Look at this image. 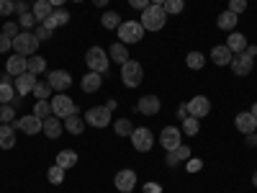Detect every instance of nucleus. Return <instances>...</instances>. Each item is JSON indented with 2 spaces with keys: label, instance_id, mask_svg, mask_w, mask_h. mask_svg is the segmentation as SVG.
<instances>
[{
  "label": "nucleus",
  "instance_id": "1",
  "mask_svg": "<svg viewBox=\"0 0 257 193\" xmlns=\"http://www.w3.org/2000/svg\"><path fill=\"white\" fill-rule=\"evenodd\" d=\"M139 24L144 26V31H160L167 24V13H165L162 6H152V3H149L142 11V21H139Z\"/></svg>",
  "mask_w": 257,
  "mask_h": 193
},
{
  "label": "nucleus",
  "instance_id": "2",
  "mask_svg": "<svg viewBox=\"0 0 257 193\" xmlns=\"http://www.w3.org/2000/svg\"><path fill=\"white\" fill-rule=\"evenodd\" d=\"M36 49H39V39L34 31H21L13 39V52L21 57H31V54H36Z\"/></svg>",
  "mask_w": 257,
  "mask_h": 193
},
{
  "label": "nucleus",
  "instance_id": "3",
  "mask_svg": "<svg viewBox=\"0 0 257 193\" xmlns=\"http://www.w3.org/2000/svg\"><path fill=\"white\" fill-rule=\"evenodd\" d=\"M121 80L126 88H139L142 80H144V70H142V64L134 62V59H128L121 64Z\"/></svg>",
  "mask_w": 257,
  "mask_h": 193
},
{
  "label": "nucleus",
  "instance_id": "4",
  "mask_svg": "<svg viewBox=\"0 0 257 193\" xmlns=\"http://www.w3.org/2000/svg\"><path fill=\"white\" fill-rule=\"evenodd\" d=\"M142 36H144V26L139 21H121V26H118L121 44H137V41H142Z\"/></svg>",
  "mask_w": 257,
  "mask_h": 193
},
{
  "label": "nucleus",
  "instance_id": "5",
  "mask_svg": "<svg viewBox=\"0 0 257 193\" xmlns=\"http://www.w3.org/2000/svg\"><path fill=\"white\" fill-rule=\"evenodd\" d=\"M85 62H88V70L103 75V72H108V62H111V57L105 54L100 47H90L88 54H85Z\"/></svg>",
  "mask_w": 257,
  "mask_h": 193
},
{
  "label": "nucleus",
  "instance_id": "6",
  "mask_svg": "<svg viewBox=\"0 0 257 193\" xmlns=\"http://www.w3.org/2000/svg\"><path fill=\"white\" fill-rule=\"evenodd\" d=\"M132 144H134V149L137 152H149V149H152V144H155V134L149 132L147 126H139V129H134L132 132Z\"/></svg>",
  "mask_w": 257,
  "mask_h": 193
},
{
  "label": "nucleus",
  "instance_id": "7",
  "mask_svg": "<svg viewBox=\"0 0 257 193\" xmlns=\"http://www.w3.org/2000/svg\"><path fill=\"white\" fill-rule=\"evenodd\" d=\"M52 114L59 116V119H67V116L77 114V106L72 103V98H67L64 93H59V95L52 98Z\"/></svg>",
  "mask_w": 257,
  "mask_h": 193
},
{
  "label": "nucleus",
  "instance_id": "8",
  "mask_svg": "<svg viewBox=\"0 0 257 193\" xmlns=\"http://www.w3.org/2000/svg\"><path fill=\"white\" fill-rule=\"evenodd\" d=\"M85 121H88L90 126H95V129L108 126V121H111L108 106H93V109H88V114H85Z\"/></svg>",
  "mask_w": 257,
  "mask_h": 193
},
{
  "label": "nucleus",
  "instance_id": "9",
  "mask_svg": "<svg viewBox=\"0 0 257 193\" xmlns=\"http://www.w3.org/2000/svg\"><path fill=\"white\" fill-rule=\"evenodd\" d=\"M231 72L234 75H239V77H244V75H249L252 72V64H254V57L244 49V52H239L237 57H231Z\"/></svg>",
  "mask_w": 257,
  "mask_h": 193
},
{
  "label": "nucleus",
  "instance_id": "10",
  "mask_svg": "<svg viewBox=\"0 0 257 193\" xmlns=\"http://www.w3.org/2000/svg\"><path fill=\"white\" fill-rule=\"evenodd\" d=\"M211 114V101L206 95H196V98H190L188 101V116L193 119H203Z\"/></svg>",
  "mask_w": 257,
  "mask_h": 193
},
{
  "label": "nucleus",
  "instance_id": "11",
  "mask_svg": "<svg viewBox=\"0 0 257 193\" xmlns=\"http://www.w3.org/2000/svg\"><path fill=\"white\" fill-rule=\"evenodd\" d=\"M47 82L52 85V90H59V93H62V90H67V88H70L72 77H70V72H67V70H52Z\"/></svg>",
  "mask_w": 257,
  "mask_h": 193
},
{
  "label": "nucleus",
  "instance_id": "12",
  "mask_svg": "<svg viewBox=\"0 0 257 193\" xmlns=\"http://www.w3.org/2000/svg\"><path fill=\"white\" fill-rule=\"evenodd\" d=\"M113 183H116V188L121 193H132L134 185H137V173H134V170H121V173H116Z\"/></svg>",
  "mask_w": 257,
  "mask_h": 193
},
{
  "label": "nucleus",
  "instance_id": "13",
  "mask_svg": "<svg viewBox=\"0 0 257 193\" xmlns=\"http://www.w3.org/2000/svg\"><path fill=\"white\" fill-rule=\"evenodd\" d=\"M160 144L167 149H175V147H180V129H175V126H165L162 129V134H160Z\"/></svg>",
  "mask_w": 257,
  "mask_h": 193
},
{
  "label": "nucleus",
  "instance_id": "14",
  "mask_svg": "<svg viewBox=\"0 0 257 193\" xmlns=\"http://www.w3.org/2000/svg\"><path fill=\"white\" fill-rule=\"evenodd\" d=\"M41 126H44V121H41L39 116H34V114H29V116L16 121V129H21V132H26V134H39Z\"/></svg>",
  "mask_w": 257,
  "mask_h": 193
},
{
  "label": "nucleus",
  "instance_id": "15",
  "mask_svg": "<svg viewBox=\"0 0 257 193\" xmlns=\"http://www.w3.org/2000/svg\"><path fill=\"white\" fill-rule=\"evenodd\" d=\"M137 111L144 114V116H155L160 111V98L157 95H142L139 103H137Z\"/></svg>",
  "mask_w": 257,
  "mask_h": 193
},
{
  "label": "nucleus",
  "instance_id": "16",
  "mask_svg": "<svg viewBox=\"0 0 257 193\" xmlns=\"http://www.w3.org/2000/svg\"><path fill=\"white\" fill-rule=\"evenodd\" d=\"M36 75H31V72H24V75H18L16 77V93H21V95H29V93H34V88H36Z\"/></svg>",
  "mask_w": 257,
  "mask_h": 193
},
{
  "label": "nucleus",
  "instance_id": "17",
  "mask_svg": "<svg viewBox=\"0 0 257 193\" xmlns=\"http://www.w3.org/2000/svg\"><path fill=\"white\" fill-rule=\"evenodd\" d=\"M234 126H237L242 134H252L257 129V119L249 111H242V114H237V119H234Z\"/></svg>",
  "mask_w": 257,
  "mask_h": 193
},
{
  "label": "nucleus",
  "instance_id": "18",
  "mask_svg": "<svg viewBox=\"0 0 257 193\" xmlns=\"http://www.w3.org/2000/svg\"><path fill=\"white\" fill-rule=\"evenodd\" d=\"M62 129H64L62 119L52 114V116H47V119H44V126H41V132H44V134H47L49 139H57V137L62 134Z\"/></svg>",
  "mask_w": 257,
  "mask_h": 193
},
{
  "label": "nucleus",
  "instance_id": "19",
  "mask_svg": "<svg viewBox=\"0 0 257 193\" xmlns=\"http://www.w3.org/2000/svg\"><path fill=\"white\" fill-rule=\"evenodd\" d=\"M31 13H34V18H36V24H44V21L54 13V6L49 3V0H36L34 8H31Z\"/></svg>",
  "mask_w": 257,
  "mask_h": 193
},
{
  "label": "nucleus",
  "instance_id": "20",
  "mask_svg": "<svg viewBox=\"0 0 257 193\" xmlns=\"http://www.w3.org/2000/svg\"><path fill=\"white\" fill-rule=\"evenodd\" d=\"M100 85H103V75H100V72H93V70L80 80V88H82L85 93H95V90H100Z\"/></svg>",
  "mask_w": 257,
  "mask_h": 193
},
{
  "label": "nucleus",
  "instance_id": "21",
  "mask_svg": "<svg viewBox=\"0 0 257 193\" xmlns=\"http://www.w3.org/2000/svg\"><path fill=\"white\" fill-rule=\"evenodd\" d=\"M6 70H8V75H13V77H18V75L29 72V70H26V57H21V54L8 57V62H6Z\"/></svg>",
  "mask_w": 257,
  "mask_h": 193
},
{
  "label": "nucleus",
  "instance_id": "22",
  "mask_svg": "<svg viewBox=\"0 0 257 193\" xmlns=\"http://www.w3.org/2000/svg\"><path fill=\"white\" fill-rule=\"evenodd\" d=\"M67 21H70V13H67V11H62V8H54V13H52V16H49V18L44 21V26L54 31V29H59V26H67Z\"/></svg>",
  "mask_w": 257,
  "mask_h": 193
},
{
  "label": "nucleus",
  "instance_id": "23",
  "mask_svg": "<svg viewBox=\"0 0 257 193\" xmlns=\"http://www.w3.org/2000/svg\"><path fill=\"white\" fill-rule=\"evenodd\" d=\"M226 47L231 49V54L244 52V49H247V36H244V34H239V31H231V36L226 39Z\"/></svg>",
  "mask_w": 257,
  "mask_h": 193
},
{
  "label": "nucleus",
  "instance_id": "24",
  "mask_svg": "<svg viewBox=\"0 0 257 193\" xmlns=\"http://www.w3.org/2000/svg\"><path fill=\"white\" fill-rule=\"evenodd\" d=\"M183 160H190V149L185 147V144H180V147H175V149H170L167 152V165H180Z\"/></svg>",
  "mask_w": 257,
  "mask_h": 193
},
{
  "label": "nucleus",
  "instance_id": "25",
  "mask_svg": "<svg viewBox=\"0 0 257 193\" xmlns=\"http://www.w3.org/2000/svg\"><path fill=\"white\" fill-rule=\"evenodd\" d=\"M231 49L224 44V47H213L211 49V59H213V64H219V67H224V64H229L231 62Z\"/></svg>",
  "mask_w": 257,
  "mask_h": 193
},
{
  "label": "nucleus",
  "instance_id": "26",
  "mask_svg": "<svg viewBox=\"0 0 257 193\" xmlns=\"http://www.w3.org/2000/svg\"><path fill=\"white\" fill-rule=\"evenodd\" d=\"M16 144V129L11 124H0V147L11 149Z\"/></svg>",
  "mask_w": 257,
  "mask_h": 193
},
{
  "label": "nucleus",
  "instance_id": "27",
  "mask_svg": "<svg viewBox=\"0 0 257 193\" xmlns=\"http://www.w3.org/2000/svg\"><path fill=\"white\" fill-rule=\"evenodd\" d=\"M54 165H59L62 170L75 167V165H77V152H72V149H62V152L57 155V162H54Z\"/></svg>",
  "mask_w": 257,
  "mask_h": 193
},
{
  "label": "nucleus",
  "instance_id": "28",
  "mask_svg": "<svg viewBox=\"0 0 257 193\" xmlns=\"http://www.w3.org/2000/svg\"><path fill=\"white\" fill-rule=\"evenodd\" d=\"M237 21H239V16L237 13H231V11H224L221 16H219V21H216V24H219V29L221 31H234V26H237Z\"/></svg>",
  "mask_w": 257,
  "mask_h": 193
},
{
  "label": "nucleus",
  "instance_id": "29",
  "mask_svg": "<svg viewBox=\"0 0 257 193\" xmlns=\"http://www.w3.org/2000/svg\"><path fill=\"white\" fill-rule=\"evenodd\" d=\"M26 70H29L31 75H41V72L47 70V62H44V57H36V54L26 57Z\"/></svg>",
  "mask_w": 257,
  "mask_h": 193
},
{
  "label": "nucleus",
  "instance_id": "30",
  "mask_svg": "<svg viewBox=\"0 0 257 193\" xmlns=\"http://www.w3.org/2000/svg\"><path fill=\"white\" fill-rule=\"evenodd\" d=\"M16 98V85L8 82V77L0 80V103H13Z\"/></svg>",
  "mask_w": 257,
  "mask_h": 193
},
{
  "label": "nucleus",
  "instance_id": "31",
  "mask_svg": "<svg viewBox=\"0 0 257 193\" xmlns=\"http://www.w3.org/2000/svg\"><path fill=\"white\" fill-rule=\"evenodd\" d=\"M108 57L113 59V62H118V64H123V62H128V49H126V44H113L111 49H108Z\"/></svg>",
  "mask_w": 257,
  "mask_h": 193
},
{
  "label": "nucleus",
  "instance_id": "32",
  "mask_svg": "<svg viewBox=\"0 0 257 193\" xmlns=\"http://www.w3.org/2000/svg\"><path fill=\"white\" fill-rule=\"evenodd\" d=\"M64 126H67V132H70V134H82V129H85V119H80L77 114H72V116L64 119Z\"/></svg>",
  "mask_w": 257,
  "mask_h": 193
},
{
  "label": "nucleus",
  "instance_id": "33",
  "mask_svg": "<svg viewBox=\"0 0 257 193\" xmlns=\"http://www.w3.org/2000/svg\"><path fill=\"white\" fill-rule=\"evenodd\" d=\"M113 132H116L118 137H132V132H134V124H132V119H116V124H113Z\"/></svg>",
  "mask_w": 257,
  "mask_h": 193
},
{
  "label": "nucleus",
  "instance_id": "34",
  "mask_svg": "<svg viewBox=\"0 0 257 193\" xmlns=\"http://www.w3.org/2000/svg\"><path fill=\"white\" fill-rule=\"evenodd\" d=\"M100 26H103V29H118V26H121V16H118L116 11L103 13V16H100Z\"/></svg>",
  "mask_w": 257,
  "mask_h": 193
},
{
  "label": "nucleus",
  "instance_id": "35",
  "mask_svg": "<svg viewBox=\"0 0 257 193\" xmlns=\"http://www.w3.org/2000/svg\"><path fill=\"white\" fill-rule=\"evenodd\" d=\"M185 64H188L190 70H203L206 57H203L201 52H188V57H185Z\"/></svg>",
  "mask_w": 257,
  "mask_h": 193
},
{
  "label": "nucleus",
  "instance_id": "36",
  "mask_svg": "<svg viewBox=\"0 0 257 193\" xmlns=\"http://www.w3.org/2000/svg\"><path fill=\"white\" fill-rule=\"evenodd\" d=\"M34 116H39L41 121H44L47 116H52V103H49V101H36V106H34Z\"/></svg>",
  "mask_w": 257,
  "mask_h": 193
},
{
  "label": "nucleus",
  "instance_id": "37",
  "mask_svg": "<svg viewBox=\"0 0 257 193\" xmlns=\"http://www.w3.org/2000/svg\"><path fill=\"white\" fill-rule=\"evenodd\" d=\"M16 119V106L13 103H3L0 106V124H11Z\"/></svg>",
  "mask_w": 257,
  "mask_h": 193
},
{
  "label": "nucleus",
  "instance_id": "38",
  "mask_svg": "<svg viewBox=\"0 0 257 193\" xmlns=\"http://www.w3.org/2000/svg\"><path fill=\"white\" fill-rule=\"evenodd\" d=\"M165 13L167 16H175V13H180L183 8H185V0H165Z\"/></svg>",
  "mask_w": 257,
  "mask_h": 193
},
{
  "label": "nucleus",
  "instance_id": "39",
  "mask_svg": "<svg viewBox=\"0 0 257 193\" xmlns=\"http://www.w3.org/2000/svg\"><path fill=\"white\" fill-rule=\"evenodd\" d=\"M34 95H36V101H47V98L52 95V85H49V82H36Z\"/></svg>",
  "mask_w": 257,
  "mask_h": 193
},
{
  "label": "nucleus",
  "instance_id": "40",
  "mask_svg": "<svg viewBox=\"0 0 257 193\" xmlns=\"http://www.w3.org/2000/svg\"><path fill=\"white\" fill-rule=\"evenodd\" d=\"M198 129H201V124H198V119H193V116H188V119H183V132H185L188 137H193V134H198Z\"/></svg>",
  "mask_w": 257,
  "mask_h": 193
},
{
  "label": "nucleus",
  "instance_id": "41",
  "mask_svg": "<svg viewBox=\"0 0 257 193\" xmlns=\"http://www.w3.org/2000/svg\"><path fill=\"white\" fill-rule=\"evenodd\" d=\"M47 178H49L52 185H59V183L64 180V170H62L59 165H52V167H49V173H47Z\"/></svg>",
  "mask_w": 257,
  "mask_h": 193
},
{
  "label": "nucleus",
  "instance_id": "42",
  "mask_svg": "<svg viewBox=\"0 0 257 193\" xmlns=\"http://www.w3.org/2000/svg\"><path fill=\"white\" fill-rule=\"evenodd\" d=\"M18 26H24L26 31H31V29L36 26V18H34V13H21V16H18Z\"/></svg>",
  "mask_w": 257,
  "mask_h": 193
},
{
  "label": "nucleus",
  "instance_id": "43",
  "mask_svg": "<svg viewBox=\"0 0 257 193\" xmlns=\"http://www.w3.org/2000/svg\"><path fill=\"white\" fill-rule=\"evenodd\" d=\"M34 34H36V39H39V41H47V39H52V29H47L44 24H39Z\"/></svg>",
  "mask_w": 257,
  "mask_h": 193
},
{
  "label": "nucleus",
  "instance_id": "44",
  "mask_svg": "<svg viewBox=\"0 0 257 193\" xmlns=\"http://www.w3.org/2000/svg\"><path fill=\"white\" fill-rule=\"evenodd\" d=\"M13 49V39H8L3 31H0V54H6V52H11Z\"/></svg>",
  "mask_w": 257,
  "mask_h": 193
},
{
  "label": "nucleus",
  "instance_id": "45",
  "mask_svg": "<svg viewBox=\"0 0 257 193\" xmlns=\"http://www.w3.org/2000/svg\"><path fill=\"white\" fill-rule=\"evenodd\" d=\"M3 34H6L8 39H16V36H18V26L13 24V21H6V24H3Z\"/></svg>",
  "mask_w": 257,
  "mask_h": 193
},
{
  "label": "nucleus",
  "instance_id": "46",
  "mask_svg": "<svg viewBox=\"0 0 257 193\" xmlns=\"http://www.w3.org/2000/svg\"><path fill=\"white\" fill-rule=\"evenodd\" d=\"M244 8H247V0H229V11H231V13L239 16Z\"/></svg>",
  "mask_w": 257,
  "mask_h": 193
},
{
  "label": "nucleus",
  "instance_id": "47",
  "mask_svg": "<svg viewBox=\"0 0 257 193\" xmlns=\"http://www.w3.org/2000/svg\"><path fill=\"white\" fill-rule=\"evenodd\" d=\"M13 11H16L13 0H0V16H11Z\"/></svg>",
  "mask_w": 257,
  "mask_h": 193
},
{
  "label": "nucleus",
  "instance_id": "48",
  "mask_svg": "<svg viewBox=\"0 0 257 193\" xmlns=\"http://www.w3.org/2000/svg\"><path fill=\"white\" fill-rule=\"evenodd\" d=\"M128 6L137 8V11H144V8L149 6V0H128Z\"/></svg>",
  "mask_w": 257,
  "mask_h": 193
},
{
  "label": "nucleus",
  "instance_id": "49",
  "mask_svg": "<svg viewBox=\"0 0 257 193\" xmlns=\"http://www.w3.org/2000/svg\"><path fill=\"white\" fill-rule=\"evenodd\" d=\"M201 167H203V162H201V160H190V162H188V170H190V173H198Z\"/></svg>",
  "mask_w": 257,
  "mask_h": 193
},
{
  "label": "nucleus",
  "instance_id": "50",
  "mask_svg": "<svg viewBox=\"0 0 257 193\" xmlns=\"http://www.w3.org/2000/svg\"><path fill=\"white\" fill-rule=\"evenodd\" d=\"M160 190H162V188H160L157 183H147V185H144V193H160Z\"/></svg>",
  "mask_w": 257,
  "mask_h": 193
},
{
  "label": "nucleus",
  "instance_id": "51",
  "mask_svg": "<svg viewBox=\"0 0 257 193\" xmlns=\"http://www.w3.org/2000/svg\"><path fill=\"white\" fill-rule=\"evenodd\" d=\"M249 147H257V132H252V134H247V139H244Z\"/></svg>",
  "mask_w": 257,
  "mask_h": 193
},
{
  "label": "nucleus",
  "instance_id": "52",
  "mask_svg": "<svg viewBox=\"0 0 257 193\" xmlns=\"http://www.w3.org/2000/svg\"><path fill=\"white\" fill-rule=\"evenodd\" d=\"M178 116H180V119H188V103H183L180 109H178Z\"/></svg>",
  "mask_w": 257,
  "mask_h": 193
},
{
  "label": "nucleus",
  "instance_id": "53",
  "mask_svg": "<svg viewBox=\"0 0 257 193\" xmlns=\"http://www.w3.org/2000/svg\"><path fill=\"white\" fill-rule=\"evenodd\" d=\"M16 11H18V16H21V13H29V11H26V3H24V0H18V3H16Z\"/></svg>",
  "mask_w": 257,
  "mask_h": 193
},
{
  "label": "nucleus",
  "instance_id": "54",
  "mask_svg": "<svg viewBox=\"0 0 257 193\" xmlns=\"http://www.w3.org/2000/svg\"><path fill=\"white\" fill-rule=\"evenodd\" d=\"M93 3H95V6H98V8H103V6H105V3H108V0H93Z\"/></svg>",
  "mask_w": 257,
  "mask_h": 193
},
{
  "label": "nucleus",
  "instance_id": "55",
  "mask_svg": "<svg viewBox=\"0 0 257 193\" xmlns=\"http://www.w3.org/2000/svg\"><path fill=\"white\" fill-rule=\"evenodd\" d=\"M49 3H52V6H54V8H59V6H62V3H64V0H49Z\"/></svg>",
  "mask_w": 257,
  "mask_h": 193
},
{
  "label": "nucleus",
  "instance_id": "56",
  "mask_svg": "<svg viewBox=\"0 0 257 193\" xmlns=\"http://www.w3.org/2000/svg\"><path fill=\"white\" fill-rule=\"evenodd\" d=\"M152 6H165V0H149Z\"/></svg>",
  "mask_w": 257,
  "mask_h": 193
},
{
  "label": "nucleus",
  "instance_id": "57",
  "mask_svg": "<svg viewBox=\"0 0 257 193\" xmlns=\"http://www.w3.org/2000/svg\"><path fill=\"white\" fill-rule=\"evenodd\" d=\"M249 114H252V116H254V119H257V103H254V106H252V111H249Z\"/></svg>",
  "mask_w": 257,
  "mask_h": 193
},
{
  "label": "nucleus",
  "instance_id": "58",
  "mask_svg": "<svg viewBox=\"0 0 257 193\" xmlns=\"http://www.w3.org/2000/svg\"><path fill=\"white\" fill-rule=\"evenodd\" d=\"M252 185H254V188H257V173H254V175H252Z\"/></svg>",
  "mask_w": 257,
  "mask_h": 193
},
{
  "label": "nucleus",
  "instance_id": "59",
  "mask_svg": "<svg viewBox=\"0 0 257 193\" xmlns=\"http://www.w3.org/2000/svg\"><path fill=\"white\" fill-rule=\"evenodd\" d=\"M72 3H82V0H72Z\"/></svg>",
  "mask_w": 257,
  "mask_h": 193
},
{
  "label": "nucleus",
  "instance_id": "60",
  "mask_svg": "<svg viewBox=\"0 0 257 193\" xmlns=\"http://www.w3.org/2000/svg\"><path fill=\"white\" fill-rule=\"evenodd\" d=\"M254 132H257V129H254Z\"/></svg>",
  "mask_w": 257,
  "mask_h": 193
}]
</instances>
